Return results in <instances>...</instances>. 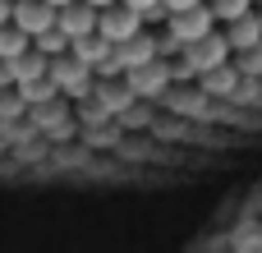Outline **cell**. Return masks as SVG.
I'll list each match as a JSON object with an SVG mask.
<instances>
[{"label":"cell","instance_id":"30bf717a","mask_svg":"<svg viewBox=\"0 0 262 253\" xmlns=\"http://www.w3.org/2000/svg\"><path fill=\"white\" fill-rule=\"evenodd\" d=\"M69 55L83 60V65H92V74H97V65H106V60L115 55V46H111L101 32H88V37H74V41H69Z\"/></svg>","mask_w":262,"mask_h":253},{"label":"cell","instance_id":"5bb4252c","mask_svg":"<svg viewBox=\"0 0 262 253\" xmlns=\"http://www.w3.org/2000/svg\"><path fill=\"white\" fill-rule=\"evenodd\" d=\"M207 9H212V18H216V23H235V18L253 14L258 5H253V0H207Z\"/></svg>","mask_w":262,"mask_h":253},{"label":"cell","instance_id":"e0dca14e","mask_svg":"<svg viewBox=\"0 0 262 253\" xmlns=\"http://www.w3.org/2000/svg\"><path fill=\"white\" fill-rule=\"evenodd\" d=\"M239 74H253V78H262V46L244 51V69H239Z\"/></svg>","mask_w":262,"mask_h":253},{"label":"cell","instance_id":"8992f818","mask_svg":"<svg viewBox=\"0 0 262 253\" xmlns=\"http://www.w3.org/2000/svg\"><path fill=\"white\" fill-rule=\"evenodd\" d=\"M14 28L28 37H41L46 28H55V9L46 0H14Z\"/></svg>","mask_w":262,"mask_h":253},{"label":"cell","instance_id":"d6986e66","mask_svg":"<svg viewBox=\"0 0 262 253\" xmlns=\"http://www.w3.org/2000/svg\"><path fill=\"white\" fill-rule=\"evenodd\" d=\"M198 5H207V0H166V18H170V14H189V9H198Z\"/></svg>","mask_w":262,"mask_h":253},{"label":"cell","instance_id":"7a4b0ae2","mask_svg":"<svg viewBox=\"0 0 262 253\" xmlns=\"http://www.w3.org/2000/svg\"><path fill=\"white\" fill-rule=\"evenodd\" d=\"M226 60H230V37H226V32H212V37L184 46V65H189L193 74H212V69H221Z\"/></svg>","mask_w":262,"mask_h":253},{"label":"cell","instance_id":"ac0fdd59","mask_svg":"<svg viewBox=\"0 0 262 253\" xmlns=\"http://www.w3.org/2000/svg\"><path fill=\"white\" fill-rule=\"evenodd\" d=\"M18 88V74H14V60H0V92Z\"/></svg>","mask_w":262,"mask_h":253},{"label":"cell","instance_id":"277c9868","mask_svg":"<svg viewBox=\"0 0 262 253\" xmlns=\"http://www.w3.org/2000/svg\"><path fill=\"white\" fill-rule=\"evenodd\" d=\"M97 32H101L111 46H120V41H129V37H138V32H143V18H138L129 5H111V9H101V14H97Z\"/></svg>","mask_w":262,"mask_h":253},{"label":"cell","instance_id":"6da1fadb","mask_svg":"<svg viewBox=\"0 0 262 253\" xmlns=\"http://www.w3.org/2000/svg\"><path fill=\"white\" fill-rule=\"evenodd\" d=\"M166 32H170L180 46H193V41H203V37L216 32V18H212L207 5H198V9H189V14H170V18H166Z\"/></svg>","mask_w":262,"mask_h":253},{"label":"cell","instance_id":"9c48e42d","mask_svg":"<svg viewBox=\"0 0 262 253\" xmlns=\"http://www.w3.org/2000/svg\"><path fill=\"white\" fill-rule=\"evenodd\" d=\"M226 37H230V51H253V46H262V14L253 9V14H244V18H235V23H226Z\"/></svg>","mask_w":262,"mask_h":253},{"label":"cell","instance_id":"7402d4cb","mask_svg":"<svg viewBox=\"0 0 262 253\" xmlns=\"http://www.w3.org/2000/svg\"><path fill=\"white\" fill-rule=\"evenodd\" d=\"M46 5H51V9H64V5H74V0H46Z\"/></svg>","mask_w":262,"mask_h":253},{"label":"cell","instance_id":"603a6c76","mask_svg":"<svg viewBox=\"0 0 262 253\" xmlns=\"http://www.w3.org/2000/svg\"><path fill=\"white\" fill-rule=\"evenodd\" d=\"M253 5H262V0H253Z\"/></svg>","mask_w":262,"mask_h":253},{"label":"cell","instance_id":"44dd1931","mask_svg":"<svg viewBox=\"0 0 262 253\" xmlns=\"http://www.w3.org/2000/svg\"><path fill=\"white\" fill-rule=\"evenodd\" d=\"M83 5H92V9L101 14V9H111V5H120V0H83Z\"/></svg>","mask_w":262,"mask_h":253},{"label":"cell","instance_id":"4fadbf2b","mask_svg":"<svg viewBox=\"0 0 262 253\" xmlns=\"http://www.w3.org/2000/svg\"><path fill=\"white\" fill-rule=\"evenodd\" d=\"M32 51H41L46 60H60V55H69V37L60 28H46L41 37H32Z\"/></svg>","mask_w":262,"mask_h":253},{"label":"cell","instance_id":"7c38bea8","mask_svg":"<svg viewBox=\"0 0 262 253\" xmlns=\"http://www.w3.org/2000/svg\"><path fill=\"white\" fill-rule=\"evenodd\" d=\"M28 51H32V37L18 32L14 23H5V28H0V60H18V55H28Z\"/></svg>","mask_w":262,"mask_h":253},{"label":"cell","instance_id":"52a82bcc","mask_svg":"<svg viewBox=\"0 0 262 253\" xmlns=\"http://www.w3.org/2000/svg\"><path fill=\"white\" fill-rule=\"evenodd\" d=\"M152 60H161L152 32H138V37H129V41L115 46V65H120L124 74H129V69H143V65H152Z\"/></svg>","mask_w":262,"mask_h":253},{"label":"cell","instance_id":"9a60e30c","mask_svg":"<svg viewBox=\"0 0 262 253\" xmlns=\"http://www.w3.org/2000/svg\"><path fill=\"white\" fill-rule=\"evenodd\" d=\"M235 83H239V69H230V65H221V69L203 74V92H212V97H221V92H235Z\"/></svg>","mask_w":262,"mask_h":253},{"label":"cell","instance_id":"5b68a950","mask_svg":"<svg viewBox=\"0 0 262 253\" xmlns=\"http://www.w3.org/2000/svg\"><path fill=\"white\" fill-rule=\"evenodd\" d=\"M170 65L166 60H152V65H143V69H129L124 74V88L134 92V97H157V92H166L170 88Z\"/></svg>","mask_w":262,"mask_h":253},{"label":"cell","instance_id":"ba28073f","mask_svg":"<svg viewBox=\"0 0 262 253\" xmlns=\"http://www.w3.org/2000/svg\"><path fill=\"white\" fill-rule=\"evenodd\" d=\"M55 28L74 41V37H88V32H97V9L92 5H83V0H74V5H64V9H55Z\"/></svg>","mask_w":262,"mask_h":253},{"label":"cell","instance_id":"2e32d148","mask_svg":"<svg viewBox=\"0 0 262 253\" xmlns=\"http://www.w3.org/2000/svg\"><path fill=\"white\" fill-rule=\"evenodd\" d=\"M120 5H129L143 23H147V18H166V0H120Z\"/></svg>","mask_w":262,"mask_h":253},{"label":"cell","instance_id":"cb8c5ba5","mask_svg":"<svg viewBox=\"0 0 262 253\" xmlns=\"http://www.w3.org/2000/svg\"><path fill=\"white\" fill-rule=\"evenodd\" d=\"M258 14H262V5H258Z\"/></svg>","mask_w":262,"mask_h":253},{"label":"cell","instance_id":"3957f363","mask_svg":"<svg viewBox=\"0 0 262 253\" xmlns=\"http://www.w3.org/2000/svg\"><path fill=\"white\" fill-rule=\"evenodd\" d=\"M51 78H55L60 97H88V92L97 88V83H92V65H83V60H74V55L51 60Z\"/></svg>","mask_w":262,"mask_h":253},{"label":"cell","instance_id":"8fae6325","mask_svg":"<svg viewBox=\"0 0 262 253\" xmlns=\"http://www.w3.org/2000/svg\"><path fill=\"white\" fill-rule=\"evenodd\" d=\"M14 92L23 97V106H28V111H32V106H46V101H55V97H60V88H55V78H51V74L28 78V83H18Z\"/></svg>","mask_w":262,"mask_h":253},{"label":"cell","instance_id":"ffe728a7","mask_svg":"<svg viewBox=\"0 0 262 253\" xmlns=\"http://www.w3.org/2000/svg\"><path fill=\"white\" fill-rule=\"evenodd\" d=\"M14 23V0H0V28Z\"/></svg>","mask_w":262,"mask_h":253}]
</instances>
